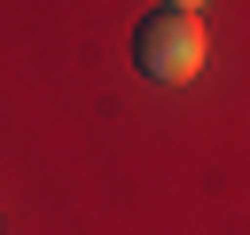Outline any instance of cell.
Here are the masks:
<instances>
[{
	"label": "cell",
	"instance_id": "1",
	"mask_svg": "<svg viewBox=\"0 0 250 235\" xmlns=\"http://www.w3.org/2000/svg\"><path fill=\"white\" fill-rule=\"evenodd\" d=\"M133 63H141V78H156V86L195 78V70H203V24L180 16V8L141 16V24H133Z\"/></svg>",
	"mask_w": 250,
	"mask_h": 235
},
{
	"label": "cell",
	"instance_id": "2",
	"mask_svg": "<svg viewBox=\"0 0 250 235\" xmlns=\"http://www.w3.org/2000/svg\"><path fill=\"white\" fill-rule=\"evenodd\" d=\"M164 8H180V16H195V8H203V0H164Z\"/></svg>",
	"mask_w": 250,
	"mask_h": 235
}]
</instances>
